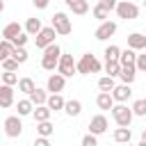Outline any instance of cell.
Masks as SVG:
<instances>
[{
    "label": "cell",
    "instance_id": "e575fe53",
    "mask_svg": "<svg viewBox=\"0 0 146 146\" xmlns=\"http://www.w3.org/2000/svg\"><path fill=\"white\" fill-rule=\"evenodd\" d=\"M11 50H14V43H11V41H7V39H2V41H0V62H2L5 57H9V55H11Z\"/></svg>",
    "mask_w": 146,
    "mask_h": 146
},
{
    "label": "cell",
    "instance_id": "603a6c76",
    "mask_svg": "<svg viewBox=\"0 0 146 146\" xmlns=\"http://www.w3.org/2000/svg\"><path fill=\"white\" fill-rule=\"evenodd\" d=\"M68 9H71L75 16H84V14L89 11V2H87V0H75L73 5H68Z\"/></svg>",
    "mask_w": 146,
    "mask_h": 146
},
{
    "label": "cell",
    "instance_id": "f1b7e54d",
    "mask_svg": "<svg viewBox=\"0 0 146 146\" xmlns=\"http://www.w3.org/2000/svg\"><path fill=\"white\" fill-rule=\"evenodd\" d=\"M119 71H121L119 59H105V73H107V75L116 78V75H119Z\"/></svg>",
    "mask_w": 146,
    "mask_h": 146
},
{
    "label": "cell",
    "instance_id": "b9f144b4",
    "mask_svg": "<svg viewBox=\"0 0 146 146\" xmlns=\"http://www.w3.org/2000/svg\"><path fill=\"white\" fill-rule=\"evenodd\" d=\"M34 144H36V146H48L50 141H48V137H43V135H39V137L34 139Z\"/></svg>",
    "mask_w": 146,
    "mask_h": 146
},
{
    "label": "cell",
    "instance_id": "1f68e13d",
    "mask_svg": "<svg viewBox=\"0 0 146 146\" xmlns=\"http://www.w3.org/2000/svg\"><path fill=\"white\" fill-rule=\"evenodd\" d=\"M130 110H132V116H146V100H144V98L135 100Z\"/></svg>",
    "mask_w": 146,
    "mask_h": 146
},
{
    "label": "cell",
    "instance_id": "6da1fadb",
    "mask_svg": "<svg viewBox=\"0 0 146 146\" xmlns=\"http://www.w3.org/2000/svg\"><path fill=\"white\" fill-rule=\"evenodd\" d=\"M103 66H100V62L96 59V55H91V52H84L78 62H75V73H82V75H89V73H98Z\"/></svg>",
    "mask_w": 146,
    "mask_h": 146
},
{
    "label": "cell",
    "instance_id": "ab89813d",
    "mask_svg": "<svg viewBox=\"0 0 146 146\" xmlns=\"http://www.w3.org/2000/svg\"><path fill=\"white\" fill-rule=\"evenodd\" d=\"M98 2H100L107 11H112V9H114V5H116V0H98Z\"/></svg>",
    "mask_w": 146,
    "mask_h": 146
},
{
    "label": "cell",
    "instance_id": "f546056e",
    "mask_svg": "<svg viewBox=\"0 0 146 146\" xmlns=\"http://www.w3.org/2000/svg\"><path fill=\"white\" fill-rule=\"evenodd\" d=\"M16 84H18V91H23V94H30V91L36 87L32 78H18V82H16Z\"/></svg>",
    "mask_w": 146,
    "mask_h": 146
},
{
    "label": "cell",
    "instance_id": "2e32d148",
    "mask_svg": "<svg viewBox=\"0 0 146 146\" xmlns=\"http://www.w3.org/2000/svg\"><path fill=\"white\" fill-rule=\"evenodd\" d=\"M112 137H114L116 144H128V141L132 139V130H130V125H119Z\"/></svg>",
    "mask_w": 146,
    "mask_h": 146
},
{
    "label": "cell",
    "instance_id": "7402d4cb",
    "mask_svg": "<svg viewBox=\"0 0 146 146\" xmlns=\"http://www.w3.org/2000/svg\"><path fill=\"white\" fill-rule=\"evenodd\" d=\"M27 98L32 100V105H41V103H46V98H48V91H46V89H39V87H34V89L27 94Z\"/></svg>",
    "mask_w": 146,
    "mask_h": 146
},
{
    "label": "cell",
    "instance_id": "8fae6325",
    "mask_svg": "<svg viewBox=\"0 0 146 146\" xmlns=\"http://www.w3.org/2000/svg\"><path fill=\"white\" fill-rule=\"evenodd\" d=\"M89 132L91 135H103V132H107V116L105 114H96V116H91V121H89Z\"/></svg>",
    "mask_w": 146,
    "mask_h": 146
},
{
    "label": "cell",
    "instance_id": "d6a6232c",
    "mask_svg": "<svg viewBox=\"0 0 146 146\" xmlns=\"http://www.w3.org/2000/svg\"><path fill=\"white\" fill-rule=\"evenodd\" d=\"M114 84H116V82H114L112 75H103V78L98 80V89H100V91H112Z\"/></svg>",
    "mask_w": 146,
    "mask_h": 146
},
{
    "label": "cell",
    "instance_id": "4dcf8cb0",
    "mask_svg": "<svg viewBox=\"0 0 146 146\" xmlns=\"http://www.w3.org/2000/svg\"><path fill=\"white\" fill-rule=\"evenodd\" d=\"M0 82L16 87V82H18V75H16V71H2V73H0Z\"/></svg>",
    "mask_w": 146,
    "mask_h": 146
},
{
    "label": "cell",
    "instance_id": "5bb4252c",
    "mask_svg": "<svg viewBox=\"0 0 146 146\" xmlns=\"http://www.w3.org/2000/svg\"><path fill=\"white\" fill-rule=\"evenodd\" d=\"M128 48H132V50H146V36L141 32L128 34Z\"/></svg>",
    "mask_w": 146,
    "mask_h": 146
},
{
    "label": "cell",
    "instance_id": "7bdbcfd3",
    "mask_svg": "<svg viewBox=\"0 0 146 146\" xmlns=\"http://www.w3.org/2000/svg\"><path fill=\"white\" fill-rule=\"evenodd\" d=\"M5 11V0H0V14Z\"/></svg>",
    "mask_w": 146,
    "mask_h": 146
},
{
    "label": "cell",
    "instance_id": "f35d334b",
    "mask_svg": "<svg viewBox=\"0 0 146 146\" xmlns=\"http://www.w3.org/2000/svg\"><path fill=\"white\" fill-rule=\"evenodd\" d=\"M96 144H98L96 135H91V132H89V135H84V137H82V146H96Z\"/></svg>",
    "mask_w": 146,
    "mask_h": 146
},
{
    "label": "cell",
    "instance_id": "cb8c5ba5",
    "mask_svg": "<svg viewBox=\"0 0 146 146\" xmlns=\"http://www.w3.org/2000/svg\"><path fill=\"white\" fill-rule=\"evenodd\" d=\"M41 27H43V25H41V18H27V21H25V32H27L30 36H34Z\"/></svg>",
    "mask_w": 146,
    "mask_h": 146
},
{
    "label": "cell",
    "instance_id": "836d02e7",
    "mask_svg": "<svg viewBox=\"0 0 146 146\" xmlns=\"http://www.w3.org/2000/svg\"><path fill=\"white\" fill-rule=\"evenodd\" d=\"M91 14H94V18H98V21H105V18H110V11L98 2V5H94V9H91Z\"/></svg>",
    "mask_w": 146,
    "mask_h": 146
},
{
    "label": "cell",
    "instance_id": "484cf974",
    "mask_svg": "<svg viewBox=\"0 0 146 146\" xmlns=\"http://www.w3.org/2000/svg\"><path fill=\"white\" fill-rule=\"evenodd\" d=\"M32 100L30 98H23V100H18L16 103V110H18V116H27V114H32Z\"/></svg>",
    "mask_w": 146,
    "mask_h": 146
},
{
    "label": "cell",
    "instance_id": "ee69618b",
    "mask_svg": "<svg viewBox=\"0 0 146 146\" xmlns=\"http://www.w3.org/2000/svg\"><path fill=\"white\" fill-rule=\"evenodd\" d=\"M0 73H2V71H0Z\"/></svg>",
    "mask_w": 146,
    "mask_h": 146
},
{
    "label": "cell",
    "instance_id": "60d3db41",
    "mask_svg": "<svg viewBox=\"0 0 146 146\" xmlns=\"http://www.w3.org/2000/svg\"><path fill=\"white\" fill-rule=\"evenodd\" d=\"M32 5H34L36 9H46V7L50 5V0H32Z\"/></svg>",
    "mask_w": 146,
    "mask_h": 146
},
{
    "label": "cell",
    "instance_id": "ac0fdd59",
    "mask_svg": "<svg viewBox=\"0 0 146 146\" xmlns=\"http://www.w3.org/2000/svg\"><path fill=\"white\" fill-rule=\"evenodd\" d=\"M96 105H98V110H110V107L114 105L112 94H110V91H100V94L96 96Z\"/></svg>",
    "mask_w": 146,
    "mask_h": 146
},
{
    "label": "cell",
    "instance_id": "83f0119b",
    "mask_svg": "<svg viewBox=\"0 0 146 146\" xmlns=\"http://www.w3.org/2000/svg\"><path fill=\"white\" fill-rule=\"evenodd\" d=\"M11 57L18 62V64H25L27 62V50H25V46H14V50H11Z\"/></svg>",
    "mask_w": 146,
    "mask_h": 146
},
{
    "label": "cell",
    "instance_id": "8992f818",
    "mask_svg": "<svg viewBox=\"0 0 146 146\" xmlns=\"http://www.w3.org/2000/svg\"><path fill=\"white\" fill-rule=\"evenodd\" d=\"M55 36H57V32L52 30V25H50V27H41V30L34 34V46H36L39 50H43L46 46L55 43Z\"/></svg>",
    "mask_w": 146,
    "mask_h": 146
},
{
    "label": "cell",
    "instance_id": "9c48e42d",
    "mask_svg": "<svg viewBox=\"0 0 146 146\" xmlns=\"http://www.w3.org/2000/svg\"><path fill=\"white\" fill-rule=\"evenodd\" d=\"M21 132H23V123H21V116H7L5 119V135L7 137H21Z\"/></svg>",
    "mask_w": 146,
    "mask_h": 146
},
{
    "label": "cell",
    "instance_id": "ffe728a7",
    "mask_svg": "<svg viewBox=\"0 0 146 146\" xmlns=\"http://www.w3.org/2000/svg\"><path fill=\"white\" fill-rule=\"evenodd\" d=\"M50 110H48V105L46 103H41V105H34L32 107V116H34V121H46V119H50Z\"/></svg>",
    "mask_w": 146,
    "mask_h": 146
},
{
    "label": "cell",
    "instance_id": "277c9868",
    "mask_svg": "<svg viewBox=\"0 0 146 146\" xmlns=\"http://www.w3.org/2000/svg\"><path fill=\"white\" fill-rule=\"evenodd\" d=\"M112 116H114V123L116 125H130L132 123V110L125 105V103H119V105H112Z\"/></svg>",
    "mask_w": 146,
    "mask_h": 146
},
{
    "label": "cell",
    "instance_id": "5b68a950",
    "mask_svg": "<svg viewBox=\"0 0 146 146\" xmlns=\"http://www.w3.org/2000/svg\"><path fill=\"white\" fill-rule=\"evenodd\" d=\"M52 30H55L59 36H66V34H71V30H73V25H71V18H68L64 11H57V14L52 16Z\"/></svg>",
    "mask_w": 146,
    "mask_h": 146
},
{
    "label": "cell",
    "instance_id": "9a60e30c",
    "mask_svg": "<svg viewBox=\"0 0 146 146\" xmlns=\"http://www.w3.org/2000/svg\"><path fill=\"white\" fill-rule=\"evenodd\" d=\"M116 78H121L125 84H132V82H135V78H137V68H135V64H123Z\"/></svg>",
    "mask_w": 146,
    "mask_h": 146
},
{
    "label": "cell",
    "instance_id": "e0dca14e",
    "mask_svg": "<svg viewBox=\"0 0 146 146\" xmlns=\"http://www.w3.org/2000/svg\"><path fill=\"white\" fill-rule=\"evenodd\" d=\"M46 105H48V110H50V112H59V110L64 107L62 91H59V94H48V98H46Z\"/></svg>",
    "mask_w": 146,
    "mask_h": 146
},
{
    "label": "cell",
    "instance_id": "52a82bcc",
    "mask_svg": "<svg viewBox=\"0 0 146 146\" xmlns=\"http://www.w3.org/2000/svg\"><path fill=\"white\" fill-rule=\"evenodd\" d=\"M57 73H62L64 78H71V75H75V59H73V55H66V52H62L59 55V59H57Z\"/></svg>",
    "mask_w": 146,
    "mask_h": 146
},
{
    "label": "cell",
    "instance_id": "4fadbf2b",
    "mask_svg": "<svg viewBox=\"0 0 146 146\" xmlns=\"http://www.w3.org/2000/svg\"><path fill=\"white\" fill-rule=\"evenodd\" d=\"M14 105V87L0 82V107H11Z\"/></svg>",
    "mask_w": 146,
    "mask_h": 146
},
{
    "label": "cell",
    "instance_id": "8d00e7d4",
    "mask_svg": "<svg viewBox=\"0 0 146 146\" xmlns=\"http://www.w3.org/2000/svg\"><path fill=\"white\" fill-rule=\"evenodd\" d=\"M0 64H2V68H5V71H18V62H16L11 55H9V57H5Z\"/></svg>",
    "mask_w": 146,
    "mask_h": 146
},
{
    "label": "cell",
    "instance_id": "44dd1931",
    "mask_svg": "<svg viewBox=\"0 0 146 146\" xmlns=\"http://www.w3.org/2000/svg\"><path fill=\"white\" fill-rule=\"evenodd\" d=\"M21 30H23V27H21V25H18L16 21H11V23H7V25L2 27V39L11 41V39H14V36H16V34H18Z\"/></svg>",
    "mask_w": 146,
    "mask_h": 146
},
{
    "label": "cell",
    "instance_id": "d590c367",
    "mask_svg": "<svg viewBox=\"0 0 146 146\" xmlns=\"http://www.w3.org/2000/svg\"><path fill=\"white\" fill-rule=\"evenodd\" d=\"M119 52H121V48L114 46V43H110L105 48V59H119Z\"/></svg>",
    "mask_w": 146,
    "mask_h": 146
},
{
    "label": "cell",
    "instance_id": "d6986e66",
    "mask_svg": "<svg viewBox=\"0 0 146 146\" xmlns=\"http://www.w3.org/2000/svg\"><path fill=\"white\" fill-rule=\"evenodd\" d=\"M68 116H78L80 112H82V103L80 100H75V98H71V100H64V107H62Z\"/></svg>",
    "mask_w": 146,
    "mask_h": 146
},
{
    "label": "cell",
    "instance_id": "7a4b0ae2",
    "mask_svg": "<svg viewBox=\"0 0 146 146\" xmlns=\"http://www.w3.org/2000/svg\"><path fill=\"white\" fill-rule=\"evenodd\" d=\"M59 55H62V48H59L57 43L46 46V48H43V57H41V68H43V71H55Z\"/></svg>",
    "mask_w": 146,
    "mask_h": 146
},
{
    "label": "cell",
    "instance_id": "7c38bea8",
    "mask_svg": "<svg viewBox=\"0 0 146 146\" xmlns=\"http://www.w3.org/2000/svg\"><path fill=\"white\" fill-rule=\"evenodd\" d=\"M110 94H112L114 103H125V100L132 96V89H130V84H125V82H123V84H114Z\"/></svg>",
    "mask_w": 146,
    "mask_h": 146
},
{
    "label": "cell",
    "instance_id": "ba28073f",
    "mask_svg": "<svg viewBox=\"0 0 146 146\" xmlns=\"http://www.w3.org/2000/svg\"><path fill=\"white\" fill-rule=\"evenodd\" d=\"M116 34V23L114 21H100V25L96 27V32H94V36L98 39V41H105V39H110V36H114Z\"/></svg>",
    "mask_w": 146,
    "mask_h": 146
},
{
    "label": "cell",
    "instance_id": "74e56055",
    "mask_svg": "<svg viewBox=\"0 0 146 146\" xmlns=\"http://www.w3.org/2000/svg\"><path fill=\"white\" fill-rule=\"evenodd\" d=\"M27 36H30V34L21 30V32H18V34L11 39V43H14V46H25V43H27Z\"/></svg>",
    "mask_w": 146,
    "mask_h": 146
},
{
    "label": "cell",
    "instance_id": "d4e9b609",
    "mask_svg": "<svg viewBox=\"0 0 146 146\" xmlns=\"http://www.w3.org/2000/svg\"><path fill=\"white\" fill-rule=\"evenodd\" d=\"M135 55H137V50H132V48L121 50V52H119V64H121V66H123V64H135Z\"/></svg>",
    "mask_w": 146,
    "mask_h": 146
},
{
    "label": "cell",
    "instance_id": "4316f807",
    "mask_svg": "<svg viewBox=\"0 0 146 146\" xmlns=\"http://www.w3.org/2000/svg\"><path fill=\"white\" fill-rule=\"evenodd\" d=\"M52 130H55V125L50 123V119H46V121H36V132H39V135L50 137V135H52Z\"/></svg>",
    "mask_w": 146,
    "mask_h": 146
},
{
    "label": "cell",
    "instance_id": "30bf717a",
    "mask_svg": "<svg viewBox=\"0 0 146 146\" xmlns=\"http://www.w3.org/2000/svg\"><path fill=\"white\" fill-rule=\"evenodd\" d=\"M64 87H66V78L62 73H52L46 82V91H50V94H59V91H64Z\"/></svg>",
    "mask_w": 146,
    "mask_h": 146
},
{
    "label": "cell",
    "instance_id": "3957f363",
    "mask_svg": "<svg viewBox=\"0 0 146 146\" xmlns=\"http://www.w3.org/2000/svg\"><path fill=\"white\" fill-rule=\"evenodd\" d=\"M114 11H116V16L123 18V21H135V18L139 16V7H137L135 2H128V0L116 2V5H114Z\"/></svg>",
    "mask_w": 146,
    "mask_h": 146
}]
</instances>
